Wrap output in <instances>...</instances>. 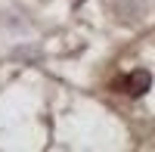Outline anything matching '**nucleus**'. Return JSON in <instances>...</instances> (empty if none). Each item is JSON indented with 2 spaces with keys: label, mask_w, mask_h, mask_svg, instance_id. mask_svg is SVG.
Returning a JSON list of instances; mask_svg holds the SVG:
<instances>
[{
  "label": "nucleus",
  "mask_w": 155,
  "mask_h": 152,
  "mask_svg": "<svg viewBox=\"0 0 155 152\" xmlns=\"http://www.w3.org/2000/svg\"><path fill=\"white\" fill-rule=\"evenodd\" d=\"M149 87H152V74H149L146 68H137V71H130V74L124 78V90L130 93V96H143Z\"/></svg>",
  "instance_id": "nucleus-1"
}]
</instances>
